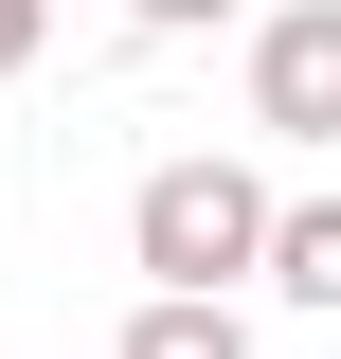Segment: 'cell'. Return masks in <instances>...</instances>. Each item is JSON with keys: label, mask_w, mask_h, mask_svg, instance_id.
Returning <instances> with one entry per match:
<instances>
[{"label": "cell", "mask_w": 341, "mask_h": 359, "mask_svg": "<svg viewBox=\"0 0 341 359\" xmlns=\"http://www.w3.org/2000/svg\"><path fill=\"white\" fill-rule=\"evenodd\" d=\"M269 233H288V198H269L252 162H144V198H126V252H144V287H269Z\"/></svg>", "instance_id": "6da1fadb"}, {"label": "cell", "mask_w": 341, "mask_h": 359, "mask_svg": "<svg viewBox=\"0 0 341 359\" xmlns=\"http://www.w3.org/2000/svg\"><path fill=\"white\" fill-rule=\"evenodd\" d=\"M108 359H252V323H234V287H144Z\"/></svg>", "instance_id": "3957f363"}, {"label": "cell", "mask_w": 341, "mask_h": 359, "mask_svg": "<svg viewBox=\"0 0 341 359\" xmlns=\"http://www.w3.org/2000/svg\"><path fill=\"white\" fill-rule=\"evenodd\" d=\"M269 306L341 323V198H288V233H269Z\"/></svg>", "instance_id": "277c9868"}, {"label": "cell", "mask_w": 341, "mask_h": 359, "mask_svg": "<svg viewBox=\"0 0 341 359\" xmlns=\"http://www.w3.org/2000/svg\"><path fill=\"white\" fill-rule=\"evenodd\" d=\"M36 54H54V0H0V90L36 72Z\"/></svg>", "instance_id": "5b68a950"}, {"label": "cell", "mask_w": 341, "mask_h": 359, "mask_svg": "<svg viewBox=\"0 0 341 359\" xmlns=\"http://www.w3.org/2000/svg\"><path fill=\"white\" fill-rule=\"evenodd\" d=\"M144 36H215V18H252V0H126Z\"/></svg>", "instance_id": "8992f818"}, {"label": "cell", "mask_w": 341, "mask_h": 359, "mask_svg": "<svg viewBox=\"0 0 341 359\" xmlns=\"http://www.w3.org/2000/svg\"><path fill=\"white\" fill-rule=\"evenodd\" d=\"M252 126L269 144H341V0H269L252 18Z\"/></svg>", "instance_id": "7a4b0ae2"}]
</instances>
